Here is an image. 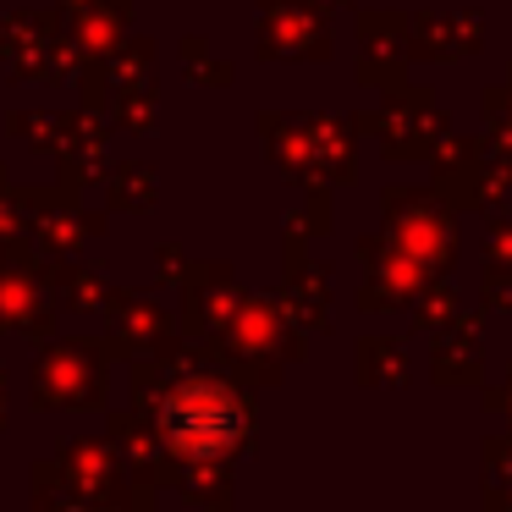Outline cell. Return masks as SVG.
I'll use <instances>...</instances> for the list:
<instances>
[{"mask_svg": "<svg viewBox=\"0 0 512 512\" xmlns=\"http://www.w3.org/2000/svg\"><path fill=\"white\" fill-rule=\"evenodd\" d=\"M171 435H177V446H188V452L210 457V452H226L237 435V408L226 391L215 386H193L188 397L171 408Z\"/></svg>", "mask_w": 512, "mask_h": 512, "instance_id": "1", "label": "cell"}]
</instances>
